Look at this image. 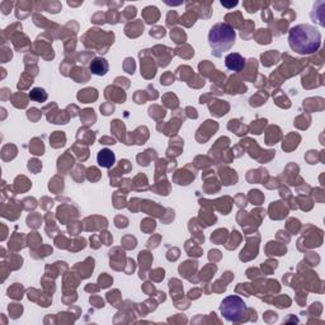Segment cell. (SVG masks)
I'll use <instances>...</instances> for the list:
<instances>
[{"instance_id":"1","label":"cell","mask_w":325,"mask_h":325,"mask_svg":"<svg viewBox=\"0 0 325 325\" xmlns=\"http://www.w3.org/2000/svg\"><path fill=\"white\" fill-rule=\"evenodd\" d=\"M288 44L291 50L298 55H310L320 48L322 34L314 26L298 24L290 30Z\"/></svg>"},{"instance_id":"2","label":"cell","mask_w":325,"mask_h":325,"mask_svg":"<svg viewBox=\"0 0 325 325\" xmlns=\"http://www.w3.org/2000/svg\"><path fill=\"white\" fill-rule=\"evenodd\" d=\"M236 34L234 28L228 23H218L210 30L208 44L212 55L221 58L225 51H229L235 44Z\"/></svg>"},{"instance_id":"3","label":"cell","mask_w":325,"mask_h":325,"mask_svg":"<svg viewBox=\"0 0 325 325\" xmlns=\"http://www.w3.org/2000/svg\"><path fill=\"white\" fill-rule=\"evenodd\" d=\"M220 312L228 322H239L246 312V305L239 296H228L220 305Z\"/></svg>"},{"instance_id":"4","label":"cell","mask_w":325,"mask_h":325,"mask_svg":"<svg viewBox=\"0 0 325 325\" xmlns=\"http://www.w3.org/2000/svg\"><path fill=\"white\" fill-rule=\"evenodd\" d=\"M225 65L232 72H239L246 66V58H242L240 54L232 52L225 58Z\"/></svg>"},{"instance_id":"5","label":"cell","mask_w":325,"mask_h":325,"mask_svg":"<svg viewBox=\"0 0 325 325\" xmlns=\"http://www.w3.org/2000/svg\"><path fill=\"white\" fill-rule=\"evenodd\" d=\"M96 160L102 168H110L116 162V156L110 149H102L96 155Z\"/></svg>"},{"instance_id":"6","label":"cell","mask_w":325,"mask_h":325,"mask_svg":"<svg viewBox=\"0 0 325 325\" xmlns=\"http://www.w3.org/2000/svg\"><path fill=\"white\" fill-rule=\"evenodd\" d=\"M90 72L92 74L98 75V76H103L107 74L108 72V62L106 58H96L90 62Z\"/></svg>"},{"instance_id":"7","label":"cell","mask_w":325,"mask_h":325,"mask_svg":"<svg viewBox=\"0 0 325 325\" xmlns=\"http://www.w3.org/2000/svg\"><path fill=\"white\" fill-rule=\"evenodd\" d=\"M238 4V2H234V3H225V2H221V6H228V8H232V6H235Z\"/></svg>"}]
</instances>
